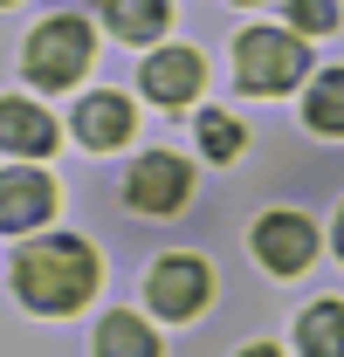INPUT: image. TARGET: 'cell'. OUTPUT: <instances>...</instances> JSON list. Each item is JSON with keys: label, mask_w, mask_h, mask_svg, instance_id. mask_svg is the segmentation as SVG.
Instances as JSON below:
<instances>
[{"label": "cell", "mask_w": 344, "mask_h": 357, "mask_svg": "<svg viewBox=\"0 0 344 357\" xmlns=\"http://www.w3.org/2000/svg\"><path fill=\"white\" fill-rule=\"evenodd\" d=\"M14 289H21L28 310L62 316V310H76V303H89V289H96V255H89L83 241H69V234L35 241V248L14 255Z\"/></svg>", "instance_id": "1"}, {"label": "cell", "mask_w": 344, "mask_h": 357, "mask_svg": "<svg viewBox=\"0 0 344 357\" xmlns=\"http://www.w3.org/2000/svg\"><path fill=\"white\" fill-rule=\"evenodd\" d=\"M303 69H310V48L282 28H248L234 42V76H241L248 96H275V89L303 83Z\"/></svg>", "instance_id": "2"}, {"label": "cell", "mask_w": 344, "mask_h": 357, "mask_svg": "<svg viewBox=\"0 0 344 357\" xmlns=\"http://www.w3.org/2000/svg\"><path fill=\"white\" fill-rule=\"evenodd\" d=\"M83 62H89V21L83 14L42 21V28L28 35V55H21L28 83H42V89H69L76 76H83Z\"/></svg>", "instance_id": "3"}, {"label": "cell", "mask_w": 344, "mask_h": 357, "mask_svg": "<svg viewBox=\"0 0 344 357\" xmlns=\"http://www.w3.org/2000/svg\"><path fill=\"white\" fill-rule=\"evenodd\" d=\"M207 289H214V275H207V261H193V255H166V261L152 268V282H145V296H152L159 316H193L207 303Z\"/></svg>", "instance_id": "4"}, {"label": "cell", "mask_w": 344, "mask_h": 357, "mask_svg": "<svg viewBox=\"0 0 344 357\" xmlns=\"http://www.w3.org/2000/svg\"><path fill=\"white\" fill-rule=\"evenodd\" d=\"M255 255L275 275H296L317 255V227L303 220V213H268V220H255Z\"/></svg>", "instance_id": "5"}, {"label": "cell", "mask_w": 344, "mask_h": 357, "mask_svg": "<svg viewBox=\"0 0 344 357\" xmlns=\"http://www.w3.org/2000/svg\"><path fill=\"white\" fill-rule=\"evenodd\" d=\"M131 206L138 213H179L186 206V165L172 151H152L131 165Z\"/></svg>", "instance_id": "6"}, {"label": "cell", "mask_w": 344, "mask_h": 357, "mask_svg": "<svg viewBox=\"0 0 344 357\" xmlns=\"http://www.w3.org/2000/svg\"><path fill=\"white\" fill-rule=\"evenodd\" d=\"M55 206V185L42 172H0V227L21 234V227H42Z\"/></svg>", "instance_id": "7"}, {"label": "cell", "mask_w": 344, "mask_h": 357, "mask_svg": "<svg viewBox=\"0 0 344 357\" xmlns=\"http://www.w3.org/2000/svg\"><path fill=\"white\" fill-rule=\"evenodd\" d=\"M0 151H21V158L55 151V117L21 103V96H0Z\"/></svg>", "instance_id": "8"}, {"label": "cell", "mask_w": 344, "mask_h": 357, "mask_svg": "<svg viewBox=\"0 0 344 357\" xmlns=\"http://www.w3.org/2000/svg\"><path fill=\"white\" fill-rule=\"evenodd\" d=\"M76 137H83L89 151H117V144L131 137V103H124V96H110V89L83 96V110H76Z\"/></svg>", "instance_id": "9"}, {"label": "cell", "mask_w": 344, "mask_h": 357, "mask_svg": "<svg viewBox=\"0 0 344 357\" xmlns=\"http://www.w3.org/2000/svg\"><path fill=\"white\" fill-rule=\"evenodd\" d=\"M200 76H207V62H200L193 48H159V55L145 62V89H152L159 103H186V96L200 89Z\"/></svg>", "instance_id": "10"}, {"label": "cell", "mask_w": 344, "mask_h": 357, "mask_svg": "<svg viewBox=\"0 0 344 357\" xmlns=\"http://www.w3.org/2000/svg\"><path fill=\"white\" fill-rule=\"evenodd\" d=\"M103 21H110L124 42H159L166 21H172V7L166 0H103Z\"/></svg>", "instance_id": "11"}, {"label": "cell", "mask_w": 344, "mask_h": 357, "mask_svg": "<svg viewBox=\"0 0 344 357\" xmlns=\"http://www.w3.org/2000/svg\"><path fill=\"white\" fill-rule=\"evenodd\" d=\"M303 357H344V303H310L296 323Z\"/></svg>", "instance_id": "12"}, {"label": "cell", "mask_w": 344, "mask_h": 357, "mask_svg": "<svg viewBox=\"0 0 344 357\" xmlns=\"http://www.w3.org/2000/svg\"><path fill=\"white\" fill-rule=\"evenodd\" d=\"M96 357H159V337H152L138 316H103V330H96Z\"/></svg>", "instance_id": "13"}, {"label": "cell", "mask_w": 344, "mask_h": 357, "mask_svg": "<svg viewBox=\"0 0 344 357\" xmlns=\"http://www.w3.org/2000/svg\"><path fill=\"white\" fill-rule=\"evenodd\" d=\"M303 117H310V131L344 137V69H324V76H317L310 103H303Z\"/></svg>", "instance_id": "14"}, {"label": "cell", "mask_w": 344, "mask_h": 357, "mask_svg": "<svg viewBox=\"0 0 344 357\" xmlns=\"http://www.w3.org/2000/svg\"><path fill=\"white\" fill-rule=\"evenodd\" d=\"M200 144H207L214 158H234V151H241V124L220 117V110H207V117H200Z\"/></svg>", "instance_id": "15"}, {"label": "cell", "mask_w": 344, "mask_h": 357, "mask_svg": "<svg viewBox=\"0 0 344 357\" xmlns=\"http://www.w3.org/2000/svg\"><path fill=\"white\" fill-rule=\"evenodd\" d=\"M289 21L303 35H331L338 28V0H289Z\"/></svg>", "instance_id": "16"}, {"label": "cell", "mask_w": 344, "mask_h": 357, "mask_svg": "<svg viewBox=\"0 0 344 357\" xmlns=\"http://www.w3.org/2000/svg\"><path fill=\"white\" fill-rule=\"evenodd\" d=\"M241 357H282V351H275V344H248Z\"/></svg>", "instance_id": "17"}, {"label": "cell", "mask_w": 344, "mask_h": 357, "mask_svg": "<svg viewBox=\"0 0 344 357\" xmlns=\"http://www.w3.org/2000/svg\"><path fill=\"white\" fill-rule=\"evenodd\" d=\"M331 241H338V255H344V213H338V234H331Z\"/></svg>", "instance_id": "18"}]
</instances>
